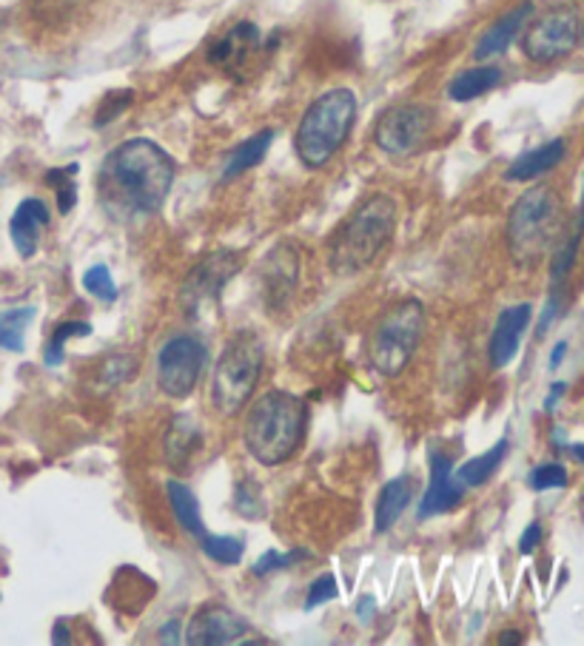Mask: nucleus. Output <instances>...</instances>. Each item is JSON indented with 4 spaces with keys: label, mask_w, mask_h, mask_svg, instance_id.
<instances>
[{
    "label": "nucleus",
    "mask_w": 584,
    "mask_h": 646,
    "mask_svg": "<svg viewBox=\"0 0 584 646\" xmlns=\"http://www.w3.org/2000/svg\"><path fill=\"white\" fill-rule=\"evenodd\" d=\"M539 544H542V524L530 522L528 527H524L522 538H519V552H522V556H533Z\"/></svg>",
    "instance_id": "58836bf2"
},
{
    "label": "nucleus",
    "mask_w": 584,
    "mask_h": 646,
    "mask_svg": "<svg viewBox=\"0 0 584 646\" xmlns=\"http://www.w3.org/2000/svg\"><path fill=\"white\" fill-rule=\"evenodd\" d=\"M431 131V111L425 106H397L377 120L374 140L391 157H408L420 152Z\"/></svg>",
    "instance_id": "9b49d317"
},
{
    "label": "nucleus",
    "mask_w": 584,
    "mask_h": 646,
    "mask_svg": "<svg viewBox=\"0 0 584 646\" xmlns=\"http://www.w3.org/2000/svg\"><path fill=\"white\" fill-rule=\"evenodd\" d=\"M339 595L337 590V576L334 572H323V576L316 578L314 584L309 587V595H305V610H314L320 604H328Z\"/></svg>",
    "instance_id": "72a5a7b5"
},
{
    "label": "nucleus",
    "mask_w": 584,
    "mask_h": 646,
    "mask_svg": "<svg viewBox=\"0 0 584 646\" xmlns=\"http://www.w3.org/2000/svg\"><path fill=\"white\" fill-rule=\"evenodd\" d=\"M559 197L550 186H533L524 191L508 217V248L519 265H533L559 231Z\"/></svg>",
    "instance_id": "0eeeda50"
},
{
    "label": "nucleus",
    "mask_w": 584,
    "mask_h": 646,
    "mask_svg": "<svg viewBox=\"0 0 584 646\" xmlns=\"http://www.w3.org/2000/svg\"><path fill=\"white\" fill-rule=\"evenodd\" d=\"M374 606H377V604H374L371 595H365V599L357 604V615H359V621H363V624H371Z\"/></svg>",
    "instance_id": "79ce46f5"
},
{
    "label": "nucleus",
    "mask_w": 584,
    "mask_h": 646,
    "mask_svg": "<svg viewBox=\"0 0 584 646\" xmlns=\"http://www.w3.org/2000/svg\"><path fill=\"white\" fill-rule=\"evenodd\" d=\"M203 447V430L194 421V416L188 413H177L172 421H169V430H165L163 439V459L165 464L174 470V473H186L192 468L194 456L199 453Z\"/></svg>",
    "instance_id": "dca6fc26"
},
{
    "label": "nucleus",
    "mask_w": 584,
    "mask_h": 646,
    "mask_svg": "<svg viewBox=\"0 0 584 646\" xmlns=\"http://www.w3.org/2000/svg\"><path fill=\"white\" fill-rule=\"evenodd\" d=\"M271 143H274V129H262L257 131L255 138H248L246 143L237 145V149L228 154V163L226 168H223V179L228 183V179H237L240 174L251 172L255 165H260L262 160H266Z\"/></svg>",
    "instance_id": "b1692460"
},
{
    "label": "nucleus",
    "mask_w": 584,
    "mask_h": 646,
    "mask_svg": "<svg viewBox=\"0 0 584 646\" xmlns=\"http://www.w3.org/2000/svg\"><path fill=\"white\" fill-rule=\"evenodd\" d=\"M502 83V69L499 66H474V69H465L462 75H456L447 86V97L456 100V103H471L476 97L488 95L490 89H496Z\"/></svg>",
    "instance_id": "5701e85b"
},
{
    "label": "nucleus",
    "mask_w": 584,
    "mask_h": 646,
    "mask_svg": "<svg viewBox=\"0 0 584 646\" xmlns=\"http://www.w3.org/2000/svg\"><path fill=\"white\" fill-rule=\"evenodd\" d=\"M528 484L530 490H537V493H542V490H562L567 488V470H564V464H559V461L539 464V468L530 470Z\"/></svg>",
    "instance_id": "2f4dec72"
},
{
    "label": "nucleus",
    "mask_w": 584,
    "mask_h": 646,
    "mask_svg": "<svg viewBox=\"0 0 584 646\" xmlns=\"http://www.w3.org/2000/svg\"><path fill=\"white\" fill-rule=\"evenodd\" d=\"M559 308H562V299H559V288H553V294H550L548 303H544L542 319H539V325H537V337H544V333L550 330V325L556 322Z\"/></svg>",
    "instance_id": "4c0bfd02"
},
{
    "label": "nucleus",
    "mask_w": 584,
    "mask_h": 646,
    "mask_svg": "<svg viewBox=\"0 0 584 646\" xmlns=\"http://www.w3.org/2000/svg\"><path fill=\"white\" fill-rule=\"evenodd\" d=\"M413 499V479L411 475H397L386 488L379 490L377 499V513H374V533H388L393 524L402 518V513L408 510Z\"/></svg>",
    "instance_id": "412c9836"
},
{
    "label": "nucleus",
    "mask_w": 584,
    "mask_h": 646,
    "mask_svg": "<svg viewBox=\"0 0 584 646\" xmlns=\"http://www.w3.org/2000/svg\"><path fill=\"white\" fill-rule=\"evenodd\" d=\"M564 152H567L564 140H550V143L539 145L533 152L519 154V157L510 163L508 172H505V179H508V183H528V179L542 177V174L553 172V168L562 163Z\"/></svg>",
    "instance_id": "aec40b11"
},
{
    "label": "nucleus",
    "mask_w": 584,
    "mask_h": 646,
    "mask_svg": "<svg viewBox=\"0 0 584 646\" xmlns=\"http://www.w3.org/2000/svg\"><path fill=\"white\" fill-rule=\"evenodd\" d=\"M266 364V344L257 333L242 330L228 339L223 348V357L217 359L212 382V405L214 410L231 419L237 413L246 410L257 391V382L262 376Z\"/></svg>",
    "instance_id": "39448f33"
},
{
    "label": "nucleus",
    "mask_w": 584,
    "mask_h": 646,
    "mask_svg": "<svg viewBox=\"0 0 584 646\" xmlns=\"http://www.w3.org/2000/svg\"><path fill=\"white\" fill-rule=\"evenodd\" d=\"M357 120V95L350 89H331L320 95L305 109L296 125L294 149L296 157L309 168H323L348 140Z\"/></svg>",
    "instance_id": "20e7f679"
},
{
    "label": "nucleus",
    "mask_w": 584,
    "mask_h": 646,
    "mask_svg": "<svg viewBox=\"0 0 584 646\" xmlns=\"http://www.w3.org/2000/svg\"><path fill=\"white\" fill-rule=\"evenodd\" d=\"M177 165L158 143L134 138L111 149L100 165L97 188L106 208L126 217H152L172 191Z\"/></svg>",
    "instance_id": "f257e3e1"
},
{
    "label": "nucleus",
    "mask_w": 584,
    "mask_h": 646,
    "mask_svg": "<svg viewBox=\"0 0 584 646\" xmlns=\"http://www.w3.org/2000/svg\"><path fill=\"white\" fill-rule=\"evenodd\" d=\"M165 495H169V504H172V513L174 518H177L180 527L186 529L188 536L197 538V541L206 536L208 529L206 524H203V513H199V502L197 495H194V490L188 488V484L172 479V482L165 484Z\"/></svg>",
    "instance_id": "4be33fe9"
},
{
    "label": "nucleus",
    "mask_w": 584,
    "mask_h": 646,
    "mask_svg": "<svg viewBox=\"0 0 584 646\" xmlns=\"http://www.w3.org/2000/svg\"><path fill=\"white\" fill-rule=\"evenodd\" d=\"M37 310L32 305L26 308L0 310V351H23V337H26L29 325L35 322Z\"/></svg>",
    "instance_id": "a878e982"
},
{
    "label": "nucleus",
    "mask_w": 584,
    "mask_h": 646,
    "mask_svg": "<svg viewBox=\"0 0 584 646\" xmlns=\"http://www.w3.org/2000/svg\"><path fill=\"white\" fill-rule=\"evenodd\" d=\"M251 624L228 606H203L194 612L186 626V644L192 646H223L246 638Z\"/></svg>",
    "instance_id": "ddd939ff"
},
{
    "label": "nucleus",
    "mask_w": 584,
    "mask_h": 646,
    "mask_svg": "<svg viewBox=\"0 0 584 646\" xmlns=\"http://www.w3.org/2000/svg\"><path fill=\"white\" fill-rule=\"evenodd\" d=\"M199 547H203V552H206L212 561H217V565L223 567L240 565L242 552H246V544H242L240 538L212 536V533H206V536L199 538Z\"/></svg>",
    "instance_id": "cd10ccee"
},
{
    "label": "nucleus",
    "mask_w": 584,
    "mask_h": 646,
    "mask_svg": "<svg viewBox=\"0 0 584 646\" xmlns=\"http://www.w3.org/2000/svg\"><path fill=\"white\" fill-rule=\"evenodd\" d=\"M260 46H262L260 29H257L255 23L242 21V23H237V26H234L226 37H220V41L212 43V48H208V63H214V66H223V69H228V72L242 69V66L251 61V55H255Z\"/></svg>",
    "instance_id": "a211bd4d"
},
{
    "label": "nucleus",
    "mask_w": 584,
    "mask_h": 646,
    "mask_svg": "<svg viewBox=\"0 0 584 646\" xmlns=\"http://www.w3.org/2000/svg\"><path fill=\"white\" fill-rule=\"evenodd\" d=\"M48 226V208L46 202L37 200V197H29L21 206L14 208L12 220H9V237H12L14 251L23 256V260H32L37 254V245H41L43 228Z\"/></svg>",
    "instance_id": "f3484780"
},
{
    "label": "nucleus",
    "mask_w": 584,
    "mask_h": 646,
    "mask_svg": "<svg viewBox=\"0 0 584 646\" xmlns=\"http://www.w3.org/2000/svg\"><path fill=\"white\" fill-rule=\"evenodd\" d=\"M530 319H533V308H530L528 303L510 305V308H505L502 314H499V319H496L494 325V333H490V348H488L490 368L502 371V368H508V364L513 362Z\"/></svg>",
    "instance_id": "2eb2a0df"
},
{
    "label": "nucleus",
    "mask_w": 584,
    "mask_h": 646,
    "mask_svg": "<svg viewBox=\"0 0 584 646\" xmlns=\"http://www.w3.org/2000/svg\"><path fill=\"white\" fill-rule=\"evenodd\" d=\"M52 640H55V644H72L69 624H66V621H57V624H55V635H52Z\"/></svg>",
    "instance_id": "c03bdc74"
},
{
    "label": "nucleus",
    "mask_w": 584,
    "mask_h": 646,
    "mask_svg": "<svg viewBox=\"0 0 584 646\" xmlns=\"http://www.w3.org/2000/svg\"><path fill=\"white\" fill-rule=\"evenodd\" d=\"M91 333V325L89 322H63L57 325L55 333H52V339H48L46 344V353H43V359H46L48 368H57V364L63 362V357H66V344L72 342V339L77 337H89Z\"/></svg>",
    "instance_id": "c85d7f7f"
},
{
    "label": "nucleus",
    "mask_w": 584,
    "mask_h": 646,
    "mask_svg": "<svg viewBox=\"0 0 584 646\" xmlns=\"http://www.w3.org/2000/svg\"><path fill=\"white\" fill-rule=\"evenodd\" d=\"M83 288L89 291L91 296H97V299H104V303H115L117 299V285L106 265H91V269L83 274Z\"/></svg>",
    "instance_id": "473e14b6"
},
{
    "label": "nucleus",
    "mask_w": 584,
    "mask_h": 646,
    "mask_svg": "<svg viewBox=\"0 0 584 646\" xmlns=\"http://www.w3.org/2000/svg\"><path fill=\"white\" fill-rule=\"evenodd\" d=\"M305 558H311L309 550H291V552L269 550L257 558V565L251 567V572H255L257 578H262V576H269V572H280V570H289V567H296V561H305Z\"/></svg>",
    "instance_id": "7c9ffc66"
},
{
    "label": "nucleus",
    "mask_w": 584,
    "mask_h": 646,
    "mask_svg": "<svg viewBox=\"0 0 584 646\" xmlns=\"http://www.w3.org/2000/svg\"><path fill=\"white\" fill-rule=\"evenodd\" d=\"M564 393H567V382H556V385L550 387L548 399H544V413H553L559 407V399H562Z\"/></svg>",
    "instance_id": "ea45409f"
},
{
    "label": "nucleus",
    "mask_w": 584,
    "mask_h": 646,
    "mask_svg": "<svg viewBox=\"0 0 584 646\" xmlns=\"http://www.w3.org/2000/svg\"><path fill=\"white\" fill-rule=\"evenodd\" d=\"M428 464H431V484H428V493L422 495L420 510H417L420 522L442 516V513H451L454 507H459L462 495H465V484L456 479L454 461L447 459V456L433 450L428 456Z\"/></svg>",
    "instance_id": "4468645a"
},
{
    "label": "nucleus",
    "mask_w": 584,
    "mask_h": 646,
    "mask_svg": "<svg viewBox=\"0 0 584 646\" xmlns=\"http://www.w3.org/2000/svg\"><path fill=\"white\" fill-rule=\"evenodd\" d=\"M397 231V202L388 194H374L354 208L348 220L331 237V269L334 274L365 271L388 248Z\"/></svg>",
    "instance_id": "7ed1b4c3"
},
{
    "label": "nucleus",
    "mask_w": 584,
    "mask_h": 646,
    "mask_svg": "<svg viewBox=\"0 0 584 646\" xmlns=\"http://www.w3.org/2000/svg\"><path fill=\"white\" fill-rule=\"evenodd\" d=\"M425 328V308L417 299L388 308L368 337V362L374 371L386 379L399 376L422 344Z\"/></svg>",
    "instance_id": "423d86ee"
},
{
    "label": "nucleus",
    "mask_w": 584,
    "mask_h": 646,
    "mask_svg": "<svg viewBox=\"0 0 584 646\" xmlns=\"http://www.w3.org/2000/svg\"><path fill=\"white\" fill-rule=\"evenodd\" d=\"M234 507H237V513H242L246 518H260L262 516V499L255 493H246L240 484V490H237V495H234Z\"/></svg>",
    "instance_id": "c9c22d12"
},
{
    "label": "nucleus",
    "mask_w": 584,
    "mask_h": 646,
    "mask_svg": "<svg viewBox=\"0 0 584 646\" xmlns=\"http://www.w3.org/2000/svg\"><path fill=\"white\" fill-rule=\"evenodd\" d=\"M510 450L508 439H499L490 450H485L482 456H474V459H467L459 470H456V479H459L465 488H482V484H488L494 479V473L502 468L505 456Z\"/></svg>",
    "instance_id": "393cba45"
},
{
    "label": "nucleus",
    "mask_w": 584,
    "mask_h": 646,
    "mask_svg": "<svg viewBox=\"0 0 584 646\" xmlns=\"http://www.w3.org/2000/svg\"><path fill=\"white\" fill-rule=\"evenodd\" d=\"M180 629H183V626H180V621H169V624L160 629L158 640L160 644H180Z\"/></svg>",
    "instance_id": "a19ab883"
},
{
    "label": "nucleus",
    "mask_w": 584,
    "mask_h": 646,
    "mask_svg": "<svg viewBox=\"0 0 584 646\" xmlns=\"http://www.w3.org/2000/svg\"><path fill=\"white\" fill-rule=\"evenodd\" d=\"M242 260L240 251H214L188 271L186 283L180 288V305L192 319H203L206 314H214L220 308L223 291L231 283L234 276L240 274Z\"/></svg>",
    "instance_id": "6e6552de"
},
{
    "label": "nucleus",
    "mask_w": 584,
    "mask_h": 646,
    "mask_svg": "<svg viewBox=\"0 0 584 646\" xmlns=\"http://www.w3.org/2000/svg\"><path fill=\"white\" fill-rule=\"evenodd\" d=\"M562 450H567V453H571L573 459L582 461V464H584V445H564Z\"/></svg>",
    "instance_id": "a18cd8bd"
},
{
    "label": "nucleus",
    "mask_w": 584,
    "mask_h": 646,
    "mask_svg": "<svg viewBox=\"0 0 584 646\" xmlns=\"http://www.w3.org/2000/svg\"><path fill=\"white\" fill-rule=\"evenodd\" d=\"M499 644H522V635L516 633V629H508V633L499 638Z\"/></svg>",
    "instance_id": "49530a36"
},
{
    "label": "nucleus",
    "mask_w": 584,
    "mask_h": 646,
    "mask_svg": "<svg viewBox=\"0 0 584 646\" xmlns=\"http://www.w3.org/2000/svg\"><path fill=\"white\" fill-rule=\"evenodd\" d=\"M582 41H584V23H582Z\"/></svg>",
    "instance_id": "de8ad7c7"
},
{
    "label": "nucleus",
    "mask_w": 584,
    "mask_h": 646,
    "mask_svg": "<svg viewBox=\"0 0 584 646\" xmlns=\"http://www.w3.org/2000/svg\"><path fill=\"white\" fill-rule=\"evenodd\" d=\"M582 41V21L576 9L559 7L530 23L522 37V52L533 63H553L567 57Z\"/></svg>",
    "instance_id": "9d476101"
},
{
    "label": "nucleus",
    "mask_w": 584,
    "mask_h": 646,
    "mask_svg": "<svg viewBox=\"0 0 584 646\" xmlns=\"http://www.w3.org/2000/svg\"><path fill=\"white\" fill-rule=\"evenodd\" d=\"M206 359V344L197 337H172L158 351V387L169 399H188L203 376Z\"/></svg>",
    "instance_id": "1a4fd4ad"
},
{
    "label": "nucleus",
    "mask_w": 584,
    "mask_h": 646,
    "mask_svg": "<svg viewBox=\"0 0 584 646\" xmlns=\"http://www.w3.org/2000/svg\"><path fill=\"white\" fill-rule=\"evenodd\" d=\"M567 348H571V344L564 342V339H562V342H556V348L550 351V362H548L550 364V371H556L559 364L564 362V357H567Z\"/></svg>",
    "instance_id": "37998d69"
},
{
    "label": "nucleus",
    "mask_w": 584,
    "mask_h": 646,
    "mask_svg": "<svg viewBox=\"0 0 584 646\" xmlns=\"http://www.w3.org/2000/svg\"><path fill=\"white\" fill-rule=\"evenodd\" d=\"M296 280H300V254L296 248L289 242H280V245L271 251L266 260H262L260 283H262V299H266V308L269 310H282L285 303L291 299L296 288Z\"/></svg>",
    "instance_id": "f8f14e48"
},
{
    "label": "nucleus",
    "mask_w": 584,
    "mask_h": 646,
    "mask_svg": "<svg viewBox=\"0 0 584 646\" xmlns=\"http://www.w3.org/2000/svg\"><path fill=\"white\" fill-rule=\"evenodd\" d=\"M582 237H584V202H582V211H578V220H576V228H573V234L567 237V240H564L562 245L556 248V251H553V269H550L553 288H559V285L567 280V274L573 271V265H576L578 248H582Z\"/></svg>",
    "instance_id": "bb28decb"
},
{
    "label": "nucleus",
    "mask_w": 584,
    "mask_h": 646,
    "mask_svg": "<svg viewBox=\"0 0 584 646\" xmlns=\"http://www.w3.org/2000/svg\"><path fill=\"white\" fill-rule=\"evenodd\" d=\"M305 427L309 405L289 391H269L248 407L242 441L251 459L260 461L262 468H277L300 450Z\"/></svg>",
    "instance_id": "f03ea898"
},
{
    "label": "nucleus",
    "mask_w": 584,
    "mask_h": 646,
    "mask_svg": "<svg viewBox=\"0 0 584 646\" xmlns=\"http://www.w3.org/2000/svg\"><path fill=\"white\" fill-rule=\"evenodd\" d=\"M530 18H533V3H530V0H524V3H519L516 9H510L508 14H502V18L479 37V43H476L474 48V61L482 63L490 61V57L505 55V52L513 46L516 37H519V32L528 26Z\"/></svg>",
    "instance_id": "6ab92c4d"
},
{
    "label": "nucleus",
    "mask_w": 584,
    "mask_h": 646,
    "mask_svg": "<svg viewBox=\"0 0 584 646\" xmlns=\"http://www.w3.org/2000/svg\"><path fill=\"white\" fill-rule=\"evenodd\" d=\"M77 165H66V168H52L46 174V183L55 188L57 194V208L61 213H69L77 206Z\"/></svg>",
    "instance_id": "c756f323"
},
{
    "label": "nucleus",
    "mask_w": 584,
    "mask_h": 646,
    "mask_svg": "<svg viewBox=\"0 0 584 646\" xmlns=\"http://www.w3.org/2000/svg\"><path fill=\"white\" fill-rule=\"evenodd\" d=\"M131 373V364H129V357H111L106 359L104 364V382H109V385H117V382H123L126 376Z\"/></svg>",
    "instance_id": "e433bc0d"
},
{
    "label": "nucleus",
    "mask_w": 584,
    "mask_h": 646,
    "mask_svg": "<svg viewBox=\"0 0 584 646\" xmlns=\"http://www.w3.org/2000/svg\"><path fill=\"white\" fill-rule=\"evenodd\" d=\"M131 100H134V95H131V91H111V95L104 100V106H100V111H97L95 125L111 123L117 114H123V111L129 109Z\"/></svg>",
    "instance_id": "f704fd0d"
}]
</instances>
